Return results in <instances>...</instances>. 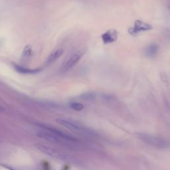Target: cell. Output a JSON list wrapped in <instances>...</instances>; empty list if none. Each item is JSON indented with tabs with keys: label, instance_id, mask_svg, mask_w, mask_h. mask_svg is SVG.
<instances>
[{
	"label": "cell",
	"instance_id": "6da1fadb",
	"mask_svg": "<svg viewBox=\"0 0 170 170\" xmlns=\"http://www.w3.org/2000/svg\"><path fill=\"white\" fill-rule=\"evenodd\" d=\"M38 126L42 130L37 134V136L45 140L66 147L74 146L78 144V140L71 135L65 134L62 131L52 127L42 124H38Z\"/></svg>",
	"mask_w": 170,
	"mask_h": 170
},
{
	"label": "cell",
	"instance_id": "7a4b0ae2",
	"mask_svg": "<svg viewBox=\"0 0 170 170\" xmlns=\"http://www.w3.org/2000/svg\"><path fill=\"white\" fill-rule=\"evenodd\" d=\"M56 121L60 125L67 128L68 130H71L72 132H76L80 135H83L85 136L88 137H98V133L92 130L90 128L84 126L83 124L79 122L72 120L71 119H63V118H58Z\"/></svg>",
	"mask_w": 170,
	"mask_h": 170
},
{
	"label": "cell",
	"instance_id": "3957f363",
	"mask_svg": "<svg viewBox=\"0 0 170 170\" xmlns=\"http://www.w3.org/2000/svg\"><path fill=\"white\" fill-rule=\"evenodd\" d=\"M35 147L41 152L47 154V156H51V157L55 158V159L63 161L71 162V163H80V161L75 156L70 155V154L64 152H62L59 150L54 148L53 147L42 144H36Z\"/></svg>",
	"mask_w": 170,
	"mask_h": 170
},
{
	"label": "cell",
	"instance_id": "277c9868",
	"mask_svg": "<svg viewBox=\"0 0 170 170\" xmlns=\"http://www.w3.org/2000/svg\"><path fill=\"white\" fill-rule=\"evenodd\" d=\"M137 137L144 144L156 148L163 149L167 148L170 146V143L169 142L166 141L164 139L152 136V135L145 133H138L137 134Z\"/></svg>",
	"mask_w": 170,
	"mask_h": 170
},
{
	"label": "cell",
	"instance_id": "5b68a950",
	"mask_svg": "<svg viewBox=\"0 0 170 170\" xmlns=\"http://www.w3.org/2000/svg\"><path fill=\"white\" fill-rule=\"evenodd\" d=\"M153 27L148 23L142 21L140 20H137L135 21L134 25L128 29V33L132 36H136L142 32L148 31L152 29Z\"/></svg>",
	"mask_w": 170,
	"mask_h": 170
},
{
	"label": "cell",
	"instance_id": "8992f818",
	"mask_svg": "<svg viewBox=\"0 0 170 170\" xmlns=\"http://www.w3.org/2000/svg\"><path fill=\"white\" fill-rule=\"evenodd\" d=\"M84 53V51H79L78 52L75 53L73 55H72L70 57V59H69L67 63H65V66L63 67V70L65 71H67L72 68L75 66H76V65L79 63L81 58H82V57L83 56Z\"/></svg>",
	"mask_w": 170,
	"mask_h": 170
},
{
	"label": "cell",
	"instance_id": "52a82bcc",
	"mask_svg": "<svg viewBox=\"0 0 170 170\" xmlns=\"http://www.w3.org/2000/svg\"><path fill=\"white\" fill-rule=\"evenodd\" d=\"M102 40L104 44L113 43L118 39V33L116 29H110L102 35Z\"/></svg>",
	"mask_w": 170,
	"mask_h": 170
},
{
	"label": "cell",
	"instance_id": "ba28073f",
	"mask_svg": "<svg viewBox=\"0 0 170 170\" xmlns=\"http://www.w3.org/2000/svg\"><path fill=\"white\" fill-rule=\"evenodd\" d=\"M14 68L15 70H16L17 72L22 73V74H36V73H38L39 72H40L41 71V68H25L24 67H21L19 66V65H14Z\"/></svg>",
	"mask_w": 170,
	"mask_h": 170
},
{
	"label": "cell",
	"instance_id": "9c48e42d",
	"mask_svg": "<svg viewBox=\"0 0 170 170\" xmlns=\"http://www.w3.org/2000/svg\"><path fill=\"white\" fill-rule=\"evenodd\" d=\"M158 52V46L156 44H152L148 46L144 49V54L147 57L153 58L157 54Z\"/></svg>",
	"mask_w": 170,
	"mask_h": 170
},
{
	"label": "cell",
	"instance_id": "30bf717a",
	"mask_svg": "<svg viewBox=\"0 0 170 170\" xmlns=\"http://www.w3.org/2000/svg\"><path fill=\"white\" fill-rule=\"evenodd\" d=\"M63 53H64L63 49H58L55 52L51 53V55H49V57L47 58V64L50 65L53 63V62H55V61H57L58 59H59V58L63 55Z\"/></svg>",
	"mask_w": 170,
	"mask_h": 170
},
{
	"label": "cell",
	"instance_id": "8fae6325",
	"mask_svg": "<svg viewBox=\"0 0 170 170\" xmlns=\"http://www.w3.org/2000/svg\"><path fill=\"white\" fill-rule=\"evenodd\" d=\"M80 99L85 100V101H92L96 98V94L92 92H85L79 96Z\"/></svg>",
	"mask_w": 170,
	"mask_h": 170
},
{
	"label": "cell",
	"instance_id": "7c38bea8",
	"mask_svg": "<svg viewBox=\"0 0 170 170\" xmlns=\"http://www.w3.org/2000/svg\"><path fill=\"white\" fill-rule=\"evenodd\" d=\"M70 107L76 111H81L84 109L83 104L76 102H72L70 103Z\"/></svg>",
	"mask_w": 170,
	"mask_h": 170
},
{
	"label": "cell",
	"instance_id": "4fadbf2b",
	"mask_svg": "<svg viewBox=\"0 0 170 170\" xmlns=\"http://www.w3.org/2000/svg\"><path fill=\"white\" fill-rule=\"evenodd\" d=\"M31 53H32V49L31 47V46L30 45L26 46L24 50V52H23V55H24L25 58H28L31 55Z\"/></svg>",
	"mask_w": 170,
	"mask_h": 170
}]
</instances>
